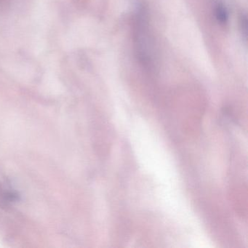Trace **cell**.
Returning a JSON list of instances; mask_svg holds the SVG:
<instances>
[{
    "mask_svg": "<svg viewBox=\"0 0 248 248\" xmlns=\"http://www.w3.org/2000/svg\"><path fill=\"white\" fill-rule=\"evenodd\" d=\"M136 54L142 64L149 66L151 65L150 53L149 52V40L147 34V20L144 11L140 10L137 14L136 21Z\"/></svg>",
    "mask_w": 248,
    "mask_h": 248,
    "instance_id": "6da1fadb",
    "label": "cell"
},
{
    "mask_svg": "<svg viewBox=\"0 0 248 248\" xmlns=\"http://www.w3.org/2000/svg\"><path fill=\"white\" fill-rule=\"evenodd\" d=\"M215 16L217 22L220 24H226L229 20V12L227 8L221 2L216 4L215 8Z\"/></svg>",
    "mask_w": 248,
    "mask_h": 248,
    "instance_id": "7a4b0ae2",
    "label": "cell"
},
{
    "mask_svg": "<svg viewBox=\"0 0 248 248\" xmlns=\"http://www.w3.org/2000/svg\"><path fill=\"white\" fill-rule=\"evenodd\" d=\"M17 198L18 196L16 194L4 189L2 186L0 185V203H2V205L7 204V203L15 201Z\"/></svg>",
    "mask_w": 248,
    "mask_h": 248,
    "instance_id": "3957f363",
    "label": "cell"
},
{
    "mask_svg": "<svg viewBox=\"0 0 248 248\" xmlns=\"http://www.w3.org/2000/svg\"><path fill=\"white\" fill-rule=\"evenodd\" d=\"M239 18H240L239 24H240V28L242 31V34L246 37L247 32H248V30H248V20H247L246 15L242 14Z\"/></svg>",
    "mask_w": 248,
    "mask_h": 248,
    "instance_id": "277c9868",
    "label": "cell"
}]
</instances>
